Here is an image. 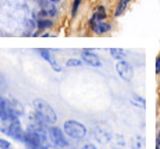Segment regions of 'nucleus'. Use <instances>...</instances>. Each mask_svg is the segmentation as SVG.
I'll return each mask as SVG.
<instances>
[{"label":"nucleus","instance_id":"obj_16","mask_svg":"<svg viewBox=\"0 0 160 149\" xmlns=\"http://www.w3.org/2000/svg\"><path fill=\"white\" fill-rule=\"evenodd\" d=\"M109 143H111V145L114 147L115 148H120V147H123L125 146V140L121 135H116V136L112 137Z\"/></svg>","mask_w":160,"mask_h":149},{"label":"nucleus","instance_id":"obj_2","mask_svg":"<svg viewBox=\"0 0 160 149\" xmlns=\"http://www.w3.org/2000/svg\"><path fill=\"white\" fill-rule=\"evenodd\" d=\"M33 107L36 115L44 121L46 124H53L58 120V116L55 110L52 108L50 104L45 99H36L33 100Z\"/></svg>","mask_w":160,"mask_h":149},{"label":"nucleus","instance_id":"obj_17","mask_svg":"<svg viewBox=\"0 0 160 149\" xmlns=\"http://www.w3.org/2000/svg\"><path fill=\"white\" fill-rule=\"evenodd\" d=\"M131 102L132 105L136 106L138 108H145V99L142 97L139 96L137 94L133 93L132 97Z\"/></svg>","mask_w":160,"mask_h":149},{"label":"nucleus","instance_id":"obj_13","mask_svg":"<svg viewBox=\"0 0 160 149\" xmlns=\"http://www.w3.org/2000/svg\"><path fill=\"white\" fill-rule=\"evenodd\" d=\"M106 17H107V12H106L105 7L102 6H99L95 9L91 20H92V21H103L104 19H106Z\"/></svg>","mask_w":160,"mask_h":149},{"label":"nucleus","instance_id":"obj_1","mask_svg":"<svg viewBox=\"0 0 160 149\" xmlns=\"http://www.w3.org/2000/svg\"><path fill=\"white\" fill-rule=\"evenodd\" d=\"M0 132L10 138L23 142L24 134L18 116H9L0 120Z\"/></svg>","mask_w":160,"mask_h":149},{"label":"nucleus","instance_id":"obj_5","mask_svg":"<svg viewBox=\"0 0 160 149\" xmlns=\"http://www.w3.org/2000/svg\"><path fill=\"white\" fill-rule=\"evenodd\" d=\"M48 135L52 143L59 147L63 148L69 146V142L61 128L57 126L50 127L48 129Z\"/></svg>","mask_w":160,"mask_h":149},{"label":"nucleus","instance_id":"obj_8","mask_svg":"<svg viewBox=\"0 0 160 149\" xmlns=\"http://www.w3.org/2000/svg\"><path fill=\"white\" fill-rule=\"evenodd\" d=\"M40 55H41V57L44 59V60H46V62L49 63V65L51 66L52 69L54 72H56V73L62 72V66L58 63L57 60L52 55V53L50 52L49 50L41 49V50H40Z\"/></svg>","mask_w":160,"mask_h":149},{"label":"nucleus","instance_id":"obj_6","mask_svg":"<svg viewBox=\"0 0 160 149\" xmlns=\"http://www.w3.org/2000/svg\"><path fill=\"white\" fill-rule=\"evenodd\" d=\"M80 56L84 62H86L87 65L91 66L92 68H102L103 66L101 58L99 57L95 52L88 51V50H84L81 52Z\"/></svg>","mask_w":160,"mask_h":149},{"label":"nucleus","instance_id":"obj_26","mask_svg":"<svg viewBox=\"0 0 160 149\" xmlns=\"http://www.w3.org/2000/svg\"><path fill=\"white\" fill-rule=\"evenodd\" d=\"M51 2H59V1H61V0H50Z\"/></svg>","mask_w":160,"mask_h":149},{"label":"nucleus","instance_id":"obj_18","mask_svg":"<svg viewBox=\"0 0 160 149\" xmlns=\"http://www.w3.org/2000/svg\"><path fill=\"white\" fill-rule=\"evenodd\" d=\"M83 65V60L78 58H69L66 61V66L68 68H78Z\"/></svg>","mask_w":160,"mask_h":149},{"label":"nucleus","instance_id":"obj_15","mask_svg":"<svg viewBox=\"0 0 160 149\" xmlns=\"http://www.w3.org/2000/svg\"><path fill=\"white\" fill-rule=\"evenodd\" d=\"M131 0H119L118 3V6L116 7L115 10V16L116 17H119L120 15L123 14V12L126 11V7L128 6V4L130 3Z\"/></svg>","mask_w":160,"mask_h":149},{"label":"nucleus","instance_id":"obj_7","mask_svg":"<svg viewBox=\"0 0 160 149\" xmlns=\"http://www.w3.org/2000/svg\"><path fill=\"white\" fill-rule=\"evenodd\" d=\"M112 137H113L112 133L104 126H98L94 130V138L102 145L109 143Z\"/></svg>","mask_w":160,"mask_h":149},{"label":"nucleus","instance_id":"obj_4","mask_svg":"<svg viewBox=\"0 0 160 149\" xmlns=\"http://www.w3.org/2000/svg\"><path fill=\"white\" fill-rule=\"evenodd\" d=\"M116 71L120 78L125 82H131L134 76V69L133 66L126 60L117 61L115 66Z\"/></svg>","mask_w":160,"mask_h":149},{"label":"nucleus","instance_id":"obj_10","mask_svg":"<svg viewBox=\"0 0 160 149\" xmlns=\"http://www.w3.org/2000/svg\"><path fill=\"white\" fill-rule=\"evenodd\" d=\"M8 102H9L10 110H11V113L12 115L18 116V117L23 115L24 108L20 101H18L15 99H8Z\"/></svg>","mask_w":160,"mask_h":149},{"label":"nucleus","instance_id":"obj_28","mask_svg":"<svg viewBox=\"0 0 160 149\" xmlns=\"http://www.w3.org/2000/svg\"><path fill=\"white\" fill-rule=\"evenodd\" d=\"M70 149H75V148H70Z\"/></svg>","mask_w":160,"mask_h":149},{"label":"nucleus","instance_id":"obj_27","mask_svg":"<svg viewBox=\"0 0 160 149\" xmlns=\"http://www.w3.org/2000/svg\"><path fill=\"white\" fill-rule=\"evenodd\" d=\"M158 140H160V132L158 133Z\"/></svg>","mask_w":160,"mask_h":149},{"label":"nucleus","instance_id":"obj_9","mask_svg":"<svg viewBox=\"0 0 160 149\" xmlns=\"http://www.w3.org/2000/svg\"><path fill=\"white\" fill-rule=\"evenodd\" d=\"M90 26L93 33L96 35L106 34L111 30V25L108 22H105L102 21H90Z\"/></svg>","mask_w":160,"mask_h":149},{"label":"nucleus","instance_id":"obj_22","mask_svg":"<svg viewBox=\"0 0 160 149\" xmlns=\"http://www.w3.org/2000/svg\"><path fill=\"white\" fill-rule=\"evenodd\" d=\"M155 72L157 74H160V56L157 58L156 64H155Z\"/></svg>","mask_w":160,"mask_h":149},{"label":"nucleus","instance_id":"obj_21","mask_svg":"<svg viewBox=\"0 0 160 149\" xmlns=\"http://www.w3.org/2000/svg\"><path fill=\"white\" fill-rule=\"evenodd\" d=\"M12 144L5 138H0V149H10Z\"/></svg>","mask_w":160,"mask_h":149},{"label":"nucleus","instance_id":"obj_24","mask_svg":"<svg viewBox=\"0 0 160 149\" xmlns=\"http://www.w3.org/2000/svg\"><path fill=\"white\" fill-rule=\"evenodd\" d=\"M42 149H61V147H59L55 145H46L45 147H43Z\"/></svg>","mask_w":160,"mask_h":149},{"label":"nucleus","instance_id":"obj_20","mask_svg":"<svg viewBox=\"0 0 160 149\" xmlns=\"http://www.w3.org/2000/svg\"><path fill=\"white\" fill-rule=\"evenodd\" d=\"M82 0H73V4H72V9H71V14L72 17H75L78 13V8H79L80 4H81Z\"/></svg>","mask_w":160,"mask_h":149},{"label":"nucleus","instance_id":"obj_14","mask_svg":"<svg viewBox=\"0 0 160 149\" xmlns=\"http://www.w3.org/2000/svg\"><path fill=\"white\" fill-rule=\"evenodd\" d=\"M131 147L132 149H145V140L141 136H134L131 138Z\"/></svg>","mask_w":160,"mask_h":149},{"label":"nucleus","instance_id":"obj_23","mask_svg":"<svg viewBox=\"0 0 160 149\" xmlns=\"http://www.w3.org/2000/svg\"><path fill=\"white\" fill-rule=\"evenodd\" d=\"M81 149H98L95 145L93 144H86Z\"/></svg>","mask_w":160,"mask_h":149},{"label":"nucleus","instance_id":"obj_11","mask_svg":"<svg viewBox=\"0 0 160 149\" xmlns=\"http://www.w3.org/2000/svg\"><path fill=\"white\" fill-rule=\"evenodd\" d=\"M55 12H56V8L51 2L43 3V5L41 6V12H40V14L43 17H51L55 14Z\"/></svg>","mask_w":160,"mask_h":149},{"label":"nucleus","instance_id":"obj_3","mask_svg":"<svg viewBox=\"0 0 160 149\" xmlns=\"http://www.w3.org/2000/svg\"><path fill=\"white\" fill-rule=\"evenodd\" d=\"M63 132L73 139H83L87 134V128L82 123L76 120H67L63 124Z\"/></svg>","mask_w":160,"mask_h":149},{"label":"nucleus","instance_id":"obj_19","mask_svg":"<svg viewBox=\"0 0 160 149\" xmlns=\"http://www.w3.org/2000/svg\"><path fill=\"white\" fill-rule=\"evenodd\" d=\"M52 26V22L51 20H48V19L40 20L38 23V29H41V30L51 28Z\"/></svg>","mask_w":160,"mask_h":149},{"label":"nucleus","instance_id":"obj_25","mask_svg":"<svg viewBox=\"0 0 160 149\" xmlns=\"http://www.w3.org/2000/svg\"><path fill=\"white\" fill-rule=\"evenodd\" d=\"M156 149H160V140L157 139V145H156Z\"/></svg>","mask_w":160,"mask_h":149},{"label":"nucleus","instance_id":"obj_12","mask_svg":"<svg viewBox=\"0 0 160 149\" xmlns=\"http://www.w3.org/2000/svg\"><path fill=\"white\" fill-rule=\"evenodd\" d=\"M110 56L116 60H122L126 57V52L123 48H110L109 50Z\"/></svg>","mask_w":160,"mask_h":149}]
</instances>
